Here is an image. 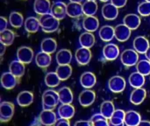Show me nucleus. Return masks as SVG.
<instances>
[{
    "mask_svg": "<svg viewBox=\"0 0 150 126\" xmlns=\"http://www.w3.org/2000/svg\"><path fill=\"white\" fill-rule=\"evenodd\" d=\"M39 19L40 23V28L44 32H54L58 30L60 26V20L55 18L51 13H47L40 16Z\"/></svg>",
    "mask_w": 150,
    "mask_h": 126,
    "instance_id": "f257e3e1",
    "label": "nucleus"
},
{
    "mask_svg": "<svg viewBox=\"0 0 150 126\" xmlns=\"http://www.w3.org/2000/svg\"><path fill=\"white\" fill-rule=\"evenodd\" d=\"M60 99L58 91L54 89H47L42 95V107L43 110L54 111L59 104Z\"/></svg>",
    "mask_w": 150,
    "mask_h": 126,
    "instance_id": "f03ea898",
    "label": "nucleus"
},
{
    "mask_svg": "<svg viewBox=\"0 0 150 126\" xmlns=\"http://www.w3.org/2000/svg\"><path fill=\"white\" fill-rule=\"evenodd\" d=\"M120 61L125 67H133L139 62V53L134 49H126L120 54Z\"/></svg>",
    "mask_w": 150,
    "mask_h": 126,
    "instance_id": "7ed1b4c3",
    "label": "nucleus"
},
{
    "mask_svg": "<svg viewBox=\"0 0 150 126\" xmlns=\"http://www.w3.org/2000/svg\"><path fill=\"white\" fill-rule=\"evenodd\" d=\"M14 104L10 102H2L0 104V121L2 123L9 122L14 115Z\"/></svg>",
    "mask_w": 150,
    "mask_h": 126,
    "instance_id": "20e7f679",
    "label": "nucleus"
},
{
    "mask_svg": "<svg viewBox=\"0 0 150 126\" xmlns=\"http://www.w3.org/2000/svg\"><path fill=\"white\" fill-rule=\"evenodd\" d=\"M126 80L120 75L112 76L108 82V88L112 93H121L126 89Z\"/></svg>",
    "mask_w": 150,
    "mask_h": 126,
    "instance_id": "39448f33",
    "label": "nucleus"
},
{
    "mask_svg": "<svg viewBox=\"0 0 150 126\" xmlns=\"http://www.w3.org/2000/svg\"><path fill=\"white\" fill-rule=\"evenodd\" d=\"M75 58L76 62L81 66H86L88 65L92 58V53L90 48L83 47L81 46L76 51Z\"/></svg>",
    "mask_w": 150,
    "mask_h": 126,
    "instance_id": "423d86ee",
    "label": "nucleus"
},
{
    "mask_svg": "<svg viewBox=\"0 0 150 126\" xmlns=\"http://www.w3.org/2000/svg\"><path fill=\"white\" fill-rule=\"evenodd\" d=\"M33 51L29 46H23L18 47L17 50V58L24 64H30L33 60Z\"/></svg>",
    "mask_w": 150,
    "mask_h": 126,
    "instance_id": "0eeeda50",
    "label": "nucleus"
},
{
    "mask_svg": "<svg viewBox=\"0 0 150 126\" xmlns=\"http://www.w3.org/2000/svg\"><path fill=\"white\" fill-rule=\"evenodd\" d=\"M50 13L57 19L62 20L67 15V4L62 1H55L51 6Z\"/></svg>",
    "mask_w": 150,
    "mask_h": 126,
    "instance_id": "6e6552de",
    "label": "nucleus"
},
{
    "mask_svg": "<svg viewBox=\"0 0 150 126\" xmlns=\"http://www.w3.org/2000/svg\"><path fill=\"white\" fill-rule=\"evenodd\" d=\"M96 100V93L91 89H84L78 96V102L83 107H89L94 103Z\"/></svg>",
    "mask_w": 150,
    "mask_h": 126,
    "instance_id": "1a4fd4ad",
    "label": "nucleus"
},
{
    "mask_svg": "<svg viewBox=\"0 0 150 126\" xmlns=\"http://www.w3.org/2000/svg\"><path fill=\"white\" fill-rule=\"evenodd\" d=\"M132 30L124 24H120L114 27L115 38L120 42H126L131 36Z\"/></svg>",
    "mask_w": 150,
    "mask_h": 126,
    "instance_id": "9d476101",
    "label": "nucleus"
},
{
    "mask_svg": "<svg viewBox=\"0 0 150 126\" xmlns=\"http://www.w3.org/2000/svg\"><path fill=\"white\" fill-rule=\"evenodd\" d=\"M103 56L105 60L112 61L120 56V48L116 44L108 43L103 48Z\"/></svg>",
    "mask_w": 150,
    "mask_h": 126,
    "instance_id": "9b49d317",
    "label": "nucleus"
},
{
    "mask_svg": "<svg viewBox=\"0 0 150 126\" xmlns=\"http://www.w3.org/2000/svg\"><path fill=\"white\" fill-rule=\"evenodd\" d=\"M18 82V78L12 75L10 71L3 73L1 76V85L5 89H12L16 87Z\"/></svg>",
    "mask_w": 150,
    "mask_h": 126,
    "instance_id": "f8f14e48",
    "label": "nucleus"
},
{
    "mask_svg": "<svg viewBox=\"0 0 150 126\" xmlns=\"http://www.w3.org/2000/svg\"><path fill=\"white\" fill-rule=\"evenodd\" d=\"M39 119L42 125L44 126H54L58 120L56 114L54 112V111L48 110H42L39 116Z\"/></svg>",
    "mask_w": 150,
    "mask_h": 126,
    "instance_id": "ddd939ff",
    "label": "nucleus"
},
{
    "mask_svg": "<svg viewBox=\"0 0 150 126\" xmlns=\"http://www.w3.org/2000/svg\"><path fill=\"white\" fill-rule=\"evenodd\" d=\"M102 16L105 20H114L118 18L119 15V8L116 7L112 3L105 4L102 7Z\"/></svg>",
    "mask_w": 150,
    "mask_h": 126,
    "instance_id": "4468645a",
    "label": "nucleus"
},
{
    "mask_svg": "<svg viewBox=\"0 0 150 126\" xmlns=\"http://www.w3.org/2000/svg\"><path fill=\"white\" fill-rule=\"evenodd\" d=\"M133 46H134V49L141 54H145L150 46L149 39L144 36L136 37L134 39Z\"/></svg>",
    "mask_w": 150,
    "mask_h": 126,
    "instance_id": "2eb2a0df",
    "label": "nucleus"
},
{
    "mask_svg": "<svg viewBox=\"0 0 150 126\" xmlns=\"http://www.w3.org/2000/svg\"><path fill=\"white\" fill-rule=\"evenodd\" d=\"M97 83V77L92 72H84L80 77V84L86 89H91Z\"/></svg>",
    "mask_w": 150,
    "mask_h": 126,
    "instance_id": "dca6fc26",
    "label": "nucleus"
},
{
    "mask_svg": "<svg viewBox=\"0 0 150 126\" xmlns=\"http://www.w3.org/2000/svg\"><path fill=\"white\" fill-rule=\"evenodd\" d=\"M51 6L52 4L49 0H35L33 3V10L40 16L50 13Z\"/></svg>",
    "mask_w": 150,
    "mask_h": 126,
    "instance_id": "f3484780",
    "label": "nucleus"
},
{
    "mask_svg": "<svg viewBox=\"0 0 150 126\" xmlns=\"http://www.w3.org/2000/svg\"><path fill=\"white\" fill-rule=\"evenodd\" d=\"M141 23H142V19L138 14L129 13L127 14L123 18V24L126 25L127 27H129L132 31L138 29L141 25Z\"/></svg>",
    "mask_w": 150,
    "mask_h": 126,
    "instance_id": "a211bd4d",
    "label": "nucleus"
},
{
    "mask_svg": "<svg viewBox=\"0 0 150 126\" xmlns=\"http://www.w3.org/2000/svg\"><path fill=\"white\" fill-rule=\"evenodd\" d=\"M33 94L31 91L24 90L17 96L16 101L20 107H27L33 103Z\"/></svg>",
    "mask_w": 150,
    "mask_h": 126,
    "instance_id": "6ab92c4d",
    "label": "nucleus"
},
{
    "mask_svg": "<svg viewBox=\"0 0 150 126\" xmlns=\"http://www.w3.org/2000/svg\"><path fill=\"white\" fill-rule=\"evenodd\" d=\"M99 27V20L95 16H86L83 20V28L86 32H94Z\"/></svg>",
    "mask_w": 150,
    "mask_h": 126,
    "instance_id": "aec40b11",
    "label": "nucleus"
},
{
    "mask_svg": "<svg viewBox=\"0 0 150 126\" xmlns=\"http://www.w3.org/2000/svg\"><path fill=\"white\" fill-rule=\"evenodd\" d=\"M57 112H58V116L60 118L69 120L75 116L76 110H75V107L71 105V103H69V104L62 103V105L58 107Z\"/></svg>",
    "mask_w": 150,
    "mask_h": 126,
    "instance_id": "412c9836",
    "label": "nucleus"
},
{
    "mask_svg": "<svg viewBox=\"0 0 150 126\" xmlns=\"http://www.w3.org/2000/svg\"><path fill=\"white\" fill-rule=\"evenodd\" d=\"M83 14V4H81V3L69 2V4H67V15L69 17L76 18L81 17Z\"/></svg>",
    "mask_w": 150,
    "mask_h": 126,
    "instance_id": "4be33fe9",
    "label": "nucleus"
},
{
    "mask_svg": "<svg viewBox=\"0 0 150 126\" xmlns=\"http://www.w3.org/2000/svg\"><path fill=\"white\" fill-rule=\"evenodd\" d=\"M147 96V91L146 89L142 88L134 89V91H132L130 95V102L134 105H140L142 103Z\"/></svg>",
    "mask_w": 150,
    "mask_h": 126,
    "instance_id": "5701e85b",
    "label": "nucleus"
},
{
    "mask_svg": "<svg viewBox=\"0 0 150 126\" xmlns=\"http://www.w3.org/2000/svg\"><path fill=\"white\" fill-rule=\"evenodd\" d=\"M52 62V57L51 54L47 53L45 52H39L35 56V63L36 65L40 68H47L50 66Z\"/></svg>",
    "mask_w": 150,
    "mask_h": 126,
    "instance_id": "b1692460",
    "label": "nucleus"
},
{
    "mask_svg": "<svg viewBox=\"0 0 150 126\" xmlns=\"http://www.w3.org/2000/svg\"><path fill=\"white\" fill-rule=\"evenodd\" d=\"M25 65L24 63H22L21 61H19L18 60H15V61H12L10 65H9V71L14 75L17 78H21L24 74H25Z\"/></svg>",
    "mask_w": 150,
    "mask_h": 126,
    "instance_id": "393cba45",
    "label": "nucleus"
},
{
    "mask_svg": "<svg viewBox=\"0 0 150 126\" xmlns=\"http://www.w3.org/2000/svg\"><path fill=\"white\" fill-rule=\"evenodd\" d=\"M25 30L29 33H35L40 28V19L35 17H28L24 23Z\"/></svg>",
    "mask_w": 150,
    "mask_h": 126,
    "instance_id": "a878e982",
    "label": "nucleus"
},
{
    "mask_svg": "<svg viewBox=\"0 0 150 126\" xmlns=\"http://www.w3.org/2000/svg\"><path fill=\"white\" fill-rule=\"evenodd\" d=\"M55 60L58 65L70 64L72 61V53L69 49H61L56 53Z\"/></svg>",
    "mask_w": 150,
    "mask_h": 126,
    "instance_id": "bb28decb",
    "label": "nucleus"
},
{
    "mask_svg": "<svg viewBox=\"0 0 150 126\" xmlns=\"http://www.w3.org/2000/svg\"><path fill=\"white\" fill-rule=\"evenodd\" d=\"M145 82H146L145 76L143 75H142L141 73H139L138 71L132 73L128 78V82H129L130 86L134 89L142 88L143 85L145 84Z\"/></svg>",
    "mask_w": 150,
    "mask_h": 126,
    "instance_id": "cd10ccee",
    "label": "nucleus"
},
{
    "mask_svg": "<svg viewBox=\"0 0 150 126\" xmlns=\"http://www.w3.org/2000/svg\"><path fill=\"white\" fill-rule=\"evenodd\" d=\"M142 121L141 115L135 111H128L126 112L124 124L126 126H137Z\"/></svg>",
    "mask_w": 150,
    "mask_h": 126,
    "instance_id": "c85d7f7f",
    "label": "nucleus"
},
{
    "mask_svg": "<svg viewBox=\"0 0 150 126\" xmlns=\"http://www.w3.org/2000/svg\"><path fill=\"white\" fill-rule=\"evenodd\" d=\"M98 35L101 40L105 42H110L112 40L113 38H115L114 33V27L111 25H104L102 26L98 31Z\"/></svg>",
    "mask_w": 150,
    "mask_h": 126,
    "instance_id": "c756f323",
    "label": "nucleus"
},
{
    "mask_svg": "<svg viewBox=\"0 0 150 126\" xmlns=\"http://www.w3.org/2000/svg\"><path fill=\"white\" fill-rule=\"evenodd\" d=\"M95 41H96V39L92 32H84L79 36V44L83 47L91 49L94 46Z\"/></svg>",
    "mask_w": 150,
    "mask_h": 126,
    "instance_id": "7c9ffc66",
    "label": "nucleus"
},
{
    "mask_svg": "<svg viewBox=\"0 0 150 126\" xmlns=\"http://www.w3.org/2000/svg\"><path fill=\"white\" fill-rule=\"evenodd\" d=\"M40 49L42 52L52 54L57 49V42L53 38H46L41 41Z\"/></svg>",
    "mask_w": 150,
    "mask_h": 126,
    "instance_id": "2f4dec72",
    "label": "nucleus"
},
{
    "mask_svg": "<svg viewBox=\"0 0 150 126\" xmlns=\"http://www.w3.org/2000/svg\"><path fill=\"white\" fill-rule=\"evenodd\" d=\"M59 99L61 103L69 104L72 103L74 100V96L72 93V90L69 87H62L58 90Z\"/></svg>",
    "mask_w": 150,
    "mask_h": 126,
    "instance_id": "473e14b6",
    "label": "nucleus"
},
{
    "mask_svg": "<svg viewBox=\"0 0 150 126\" xmlns=\"http://www.w3.org/2000/svg\"><path fill=\"white\" fill-rule=\"evenodd\" d=\"M61 81H66L72 75V67L69 64L58 65L55 70Z\"/></svg>",
    "mask_w": 150,
    "mask_h": 126,
    "instance_id": "72a5a7b5",
    "label": "nucleus"
},
{
    "mask_svg": "<svg viewBox=\"0 0 150 126\" xmlns=\"http://www.w3.org/2000/svg\"><path fill=\"white\" fill-rule=\"evenodd\" d=\"M9 22H10V25L12 27L20 28L24 25L25 20H24L23 15L20 12H18V11H11V14L9 15Z\"/></svg>",
    "mask_w": 150,
    "mask_h": 126,
    "instance_id": "f704fd0d",
    "label": "nucleus"
},
{
    "mask_svg": "<svg viewBox=\"0 0 150 126\" xmlns=\"http://www.w3.org/2000/svg\"><path fill=\"white\" fill-rule=\"evenodd\" d=\"M115 111V107L112 102L111 101H105L100 105V113L106 118L108 120L111 118L112 114Z\"/></svg>",
    "mask_w": 150,
    "mask_h": 126,
    "instance_id": "c9c22d12",
    "label": "nucleus"
},
{
    "mask_svg": "<svg viewBox=\"0 0 150 126\" xmlns=\"http://www.w3.org/2000/svg\"><path fill=\"white\" fill-rule=\"evenodd\" d=\"M15 39V33L10 30V29H6L3 32H0V42L4 45H5L6 46H11Z\"/></svg>",
    "mask_w": 150,
    "mask_h": 126,
    "instance_id": "e433bc0d",
    "label": "nucleus"
},
{
    "mask_svg": "<svg viewBox=\"0 0 150 126\" xmlns=\"http://www.w3.org/2000/svg\"><path fill=\"white\" fill-rule=\"evenodd\" d=\"M45 84L49 88H55L59 86L61 79L59 78L56 72H49L45 75Z\"/></svg>",
    "mask_w": 150,
    "mask_h": 126,
    "instance_id": "4c0bfd02",
    "label": "nucleus"
},
{
    "mask_svg": "<svg viewBox=\"0 0 150 126\" xmlns=\"http://www.w3.org/2000/svg\"><path fill=\"white\" fill-rule=\"evenodd\" d=\"M83 14L86 16H94L98 11V4L96 1L87 0L83 4Z\"/></svg>",
    "mask_w": 150,
    "mask_h": 126,
    "instance_id": "58836bf2",
    "label": "nucleus"
},
{
    "mask_svg": "<svg viewBox=\"0 0 150 126\" xmlns=\"http://www.w3.org/2000/svg\"><path fill=\"white\" fill-rule=\"evenodd\" d=\"M126 117V111L123 110H115L114 113L109 119V123L112 125H121L124 124Z\"/></svg>",
    "mask_w": 150,
    "mask_h": 126,
    "instance_id": "ea45409f",
    "label": "nucleus"
},
{
    "mask_svg": "<svg viewBox=\"0 0 150 126\" xmlns=\"http://www.w3.org/2000/svg\"><path fill=\"white\" fill-rule=\"evenodd\" d=\"M136 70L144 76L150 75V61L147 60H141L136 65Z\"/></svg>",
    "mask_w": 150,
    "mask_h": 126,
    "instance_id": "a19ab883",
    "label": "nucleus"
},
{
    "mask_svg": "<svg viewBox=\"0 0 150 126\" xmlns=\"http://www.w3.org/2000/svg\"><path fill=\"white\" fill-rule=\"evenodd\" d=\"M137 11L138 13L142 16V17H148L150 16V2L144 1L142 3H141L138 5L137 8Z\"/></svg>",
    "mask_w": 150,
    "mask_h": 126,
    "instance_id": "79ce46f5",
    "label": "nucleus"
},
{
    "mask_svg": "<svg viewBox=\"0 0 150 126\" xmlns=\"http://www.w3.org/2000/svg\"><path fill=\"white\" fill-rule=\"evenodd\" d=\"M92 126H109V120L106 118H103L101 119L91 122Z\"/></svg>",
    "mask_w": 150,
    "mask_h": 126,
    "instance_id": "37998d69",
    "label": "nucleus"
},
{
    "mask_svg": "<svg viewBox=\"0 0 150 126\" xmlns=\"http://www.w3.org/2000/svg\"><path fill=\"white\" fill-rule=\"evenodd\" d=\"M111 3L120 9V8H123L126 6L127 0H111Z\"/></svg>",
    "mask_w": 150,
    "mask_h": 126,
    "instance_id": "c03bdc74",
    "label": "nucleus"
},
{
    "mask_svg": "<svg viewBox=\"0 0 150 126\" xmlns=\"http://www.w3.org/2000/svg\"><path fill=\"white\" fill-rule=\"evenodd\" d=\"M54 126H70V123H69V120L68 119L59 118Z\"/></svg>",
    "mask_w": 150,
    "mask_h": 126,
    "instance_id": "a18cd8bd",
    "label": "nucleus"
},
{
    "mask_svg": "<svg viewBox=\"0 0 150 126\" xmlns=\"http://www.w3.org/2000/svg\"><path fill=\"white\" fill-rule=\"evenodd\" d=\"M8 21L4 17H0V32H3L7 29Z\"/></svg>",
    "mask_w": 150,
    "mask_h": 126,
    "instance_id": "49530a36",
    "label": "nucleus"
},
{
    "mask_svg": "<svg viewBox=\"0 0 150 126\" xmlns=\"http://www.w3.org/2000/svg\"><path fill=\"white\" fill-rule=\"evenodd\" d=\"M74 126H92L91 122L89 120V121H86V120H79V121H76Z\"/></svg>",
    "mask_w": 150,
    "mask_h": 126,
    "instance_id": "de8ad7c7",
    "label": "nucleus"
},
{
    "mask_svg": "<svg viewBox=\"0 0 150 126\" xmlns=\"http://www.w3.org/2000/svg\"><path fill=\"white\" fill-rule=\"evenodd\" d=\"M137 126H150V121H148V120H142L141 123Z\"/></svg>",
    "mask_w": 150,
    "mask_h": 126,
    "instance_id": "09e8293b",
    "label": "nucleus"
},
{
    "mask_svg": "<svg viewBox=\"0 0 150 126\" xmlns=\"http://www.w3.org/2000/svg\"><path fill=\"white\" fill-rule=\"evenodd\" d=\"M5 47H6V46L1 43V53H0L1 57H3V56H4V52H5Z\"/></svg>",
    "mask_w": 150,
    "mask_h": 126,
    "instance_id": "8fccbe9b",
    "label": "nucleus"
},
{
    "mask_svg": "<svg viewBox=\"0 0 150 126\" xmlns=\"http://www.w3.org/2000/svg\"><path fill=\"white\" fill-rule=\"evenodd\" d=\"M145 56H146V58H147V59H148V60L150 61V46H149V48L148 49V51L146 52Z\"/></svg>",
    "mask_w": 150,
    "mask_h": 126,
    "instance_id": "3c124183",
    "label": "nucleus"
},
{
    "mask_svg": "<svg viewBox=\"0 0 150 126\" xmlns=\"http://www.w3.org/2000/svg\"><path fill=\"white\" fill-rule=\"evenodd\" d=\"M83 0H69V2H74V3H82Z\"/></svg>",
    "mask_w": 150,
    "mask_h": 126,
    "instance_id": "603ef678",
    "label": "nucleus"
},
{
    "mask_svg": "<svg viewBox=\"0 0 150 126\" xmlns=\"http://www.w3.org/2000/svg\"><path fill=\"white\" fill-rule=\"evenodd\" d=\"M109 126H125V124H121V125H112L109 123Z\"/></svg>",
    "mask_w": 150,
    "mask_h": 126,
    "instance_id": "864d4df0",
    "label": "nucleus"
},
{
    "mask_svg": "<svg viewBox=\"0 0 150 126\" xmlns=\"http://www.w3.org/2000/svg\"><path fill=\"white\" fill-rule=\"evenodd\" d=\"M100 2H103V3H106V2H108V1H111V0H99Z\"/></svg>",
    "mask_w": 150,
    "mask_h": 126,
    "instance_id": "5fc2aeb1",
    "label": "nucleus"
},
{
    "mask_svg": "<svg viewBox=\"0 0 150 126\" xmlns=\"http://www.w3.org/2000/svg\"><path fill=\"white\" fill-rule=\"evenodd\" d=\"M145 1H147V2H150V0H145Z\"/></svg>",
    "mask_w": 150,
    "mask_h": 126,
    "instance_id": "6e6d98bb",
    "label": "nucleus"
},
{
    "mask_svg": "<svg viewBox=\"0 0 150 126\" xmlns=\"http://www.w3.org/2000/svg\"><path fill=\"white\" fill-rule=\"evenodd\" d=\"M91 1H96V0H91Z\"/></svg>",
    "mask_w": 150,
    "mask_h": 126,
    "instance_id": "4d7b16f0",
    "label": "nucleus"
}]
</instances>
